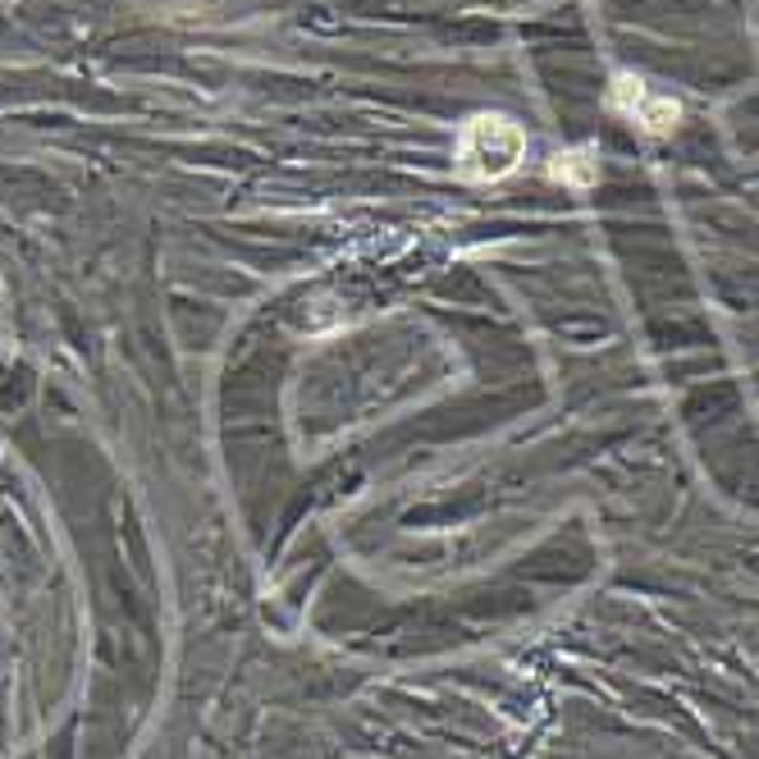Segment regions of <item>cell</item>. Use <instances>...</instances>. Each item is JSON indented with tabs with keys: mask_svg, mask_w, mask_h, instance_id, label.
<instances>
[{
	"mask_svg": "<svg viewBox=\"0 0 759 759\" xmlns=\"http://www.w3.org/2000/svg\"><path fill=\"white\" fill-rule=\"evenodd\" d=\"M526 161V133L508 115H472L453 138V170L466 184H499Z\"/></svg>",
	"mask_w": 759,
	"mask_h": 759,
	"instance_id": "1",
	"label": "cell"
},
{
	"mask_svg": "<svg viewBox=\"0 0 759 759\" xmlns=\"http://www.w3.org/2000/svg\"><path fill=\"white\" fill-rule=\"evenodd\" d=\"M549 178L563 184L572 192H590L599 184V151L595 147H572V151H558L549 161Z\"/></svg>",
	"mask_w": 759,
	"mask_h": 759,
	"instance_id": "3",
	"label": "cell"
},
{
	"mask_svg": "<svg viewBox=\"0 0 759 759\" xmlns=\"http://www.w3.org/2000/svg\"><path fill=\"white\" fill-rule=\"evenodd\" d=\"M609 105L618 110V115H627L640 133H650V138H668V133L682 124V105L673 97L655 92V87H645L636 74H618L613 78Z\"/></svg>",
	"mask_w": 759,
	"mask_h": 759,
	"instance_id": "2",
	"label": "cell"
}]
</instances>
